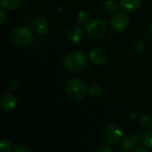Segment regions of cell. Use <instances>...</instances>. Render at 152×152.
<instances>
[{
  "instance_id": "cell-1",
  "label": "cell",
  "mask_w": 152,
  "mask_h": 152,
  "mask_svg": "<svg viewBox=\"0 0 152 152\" xmlns=\"http://www.w3.org/2000/svg\"><path fill=\"white\" fill-rule=\"evenodd\" d=\"M88 57L83 52H71L66 54L62 60L63 68L69 72H78L86 68Z\"/></svg>"
},
{
  "instance_id": "cell-2",
  "label": "cell",
  "mask_w": 152,
  "mask_h": 152,
  "mask_svg": "<svg viewBox=\"0 0 152 152\" xmlns=\"http://www.w3.org/2000/svg\"><path fill=\"white\" fill-rule=\"evenodd\" d=\"M65 91L68 98L72 102L83 101L88 92L85 83L77 77H72L67 81Z\"/></svg>"
},
{
  "instance_id": "cell-3",
  "label": "cell",
  "mask_w": 152,
  "mask_h": 152,
  "mask_svg": "<svg viewBox=\"0 0 152 152\" xmlns=\"http://www.w3.org/2000/svg\"><path fill=\"white\" fill-rule=\"evenodd\" d=\"M11 39L17 47L24 48L31 45L33 35L31 31L25 27H16L11 31Z\"/></svg>"
},
{
  "instance_id": "cell-4",
  "label": "cell",
  "mask_w": 152,
  "mask_h": 152,
  "mask_svg": "<svg viewBox=\"0 0 152 152\" xmlns=\"http://www.w3.org/2000/svg\"><path fill=\"white\" fill-rule=\"evenodd\" d=\"M85 27L87 35L93 38H101L104 37L108 30L107 23L101 19L90 20Z\"/></svg>"
},
{
  "instance_id": "cell-5",
  "label": "cell",
  "mask_w": 152,
  "mask_h": 152,
  "mask_svg": "<svg viewBox=\"0 0 152 152\" xmlns=\"http://www.w3.org/2000/svg\"><path fill=\"white\" fill-rule=\"evenodd\" d=\"M102 136L106 143L116 144L123 139L122 129L116 124H110L103 128Z\"/></svg>"
},
{
  "instance_id": "cell-6",
  "label": "cell",
  "mask_w": 152,
  "mask_h": 152,
  "mask_svg": "<svg viewBox=\"0 0 152 152\" xmlns=\"http://www.w3.org/2000/svg\"><path fill=\"white\" fill-rule=\"evenodd\" d=\"M130 19L128 15H126L125 12H116L110 20L111 29L117 33H122L124 32L129 26Z\"/></svg>"
},
{
  "instance_id": "cell-7",
  "label": "cell",
  "mask_w": 152,
  "mask_h": 152,
  "mask_svg": "<svg viewBox=\"0 0 152 152\" xmlns=\"http://www.w3.org/2000/svg\"><path fill=\"white\" fill-rule=\"evenodd\" d=\"M89 60L97 66H102L108 61V53L102 48H94L89 53Z\"/></svg>"
},
{
  "instance_id": "cell-8",
  "label": "cell",
  "mask_w": 152,
  "mask_h": 152,
  "mask_svg": "<svg viewBox=\"0 0 152 152\" xmlns=\"http://www.w3.org/2000/svg\"><path fill=\"white\" fill-rule=\"evenodd\" d=\"M17 104V99L12 93L4 94L0 101V107L3 111H11L12 110Z\"/></svg>"
},
{
  "instance_id": "cell-9",
  "label": "cell",
  "mask_w": 152,
  "mask_h": 152,
  "mask_svg": "<svg viewBox=\"0 0 152 152\" xmlns=\"http://www.w3.org/2000/svg\"><path fill=\"white\" fill-rule=\"evenodd\" d=\"M32 28H33V31L37 35L43 36V35L46 34V32L48 31V28H49L48 21L45 18H44L42 16H38L33 20Z\"/></svg>"
},
{
  "instance_id": "cell-10",
  "label": "cell",
  "mask_w": 152,
  "mask_h": 152,
  "mask_svg": "<svg viewBox=\"0 0 152 152\" xmlns=\"http://www.w3.org/2000/svg\"><path fill=\"white\" fill-rule=\"evenodd\" d=\"M140 141V137L138 134H129L124 137L121 140V145L120 148L123 151H131L134 147L137 146L138 142Z\"/></svg>"
},
{
  "instance_id": "cell-11",
  "label": "cell",
  "mask_w": 152,
  "mask_h": 152,
  "mask_svg": "<svg viewBox=\"0 0 152 152\" xmlns=\"http://www.w3.org/2000/svg\"><path fill=\"white\" fill-rule=\"evenodd\" d=\"M142 0H120V8L127 12H134L138 11L142 6Z\"/></svg>"
},
{
  "instance_id": "cell-12",
  "label": "cell",
  "mask_w": 152,
  "mask_h": 152,
  "mask_svg": "<svg viewBox=\"0 0 152 152\" xmlns=\"http://www.w3.org/2000/svg\"><path fill=\"white\" fill-rule=\"evenodd\" d=\"M83 37H84V32L77 26L72 27L68 32V39L69 42L73 44H77L81 42Z\"/></svg>"
},
{
  "instance_id": "cell-13",
  "label": "cell",
  "mask_w": 152,
  "mask_h": 152,
  "mask_svg": "<svg viewBox=\"0 0 152 152\" xmlns=\"http://www.w3.org/2000/svg\"><path fill=\"white\" fill-rule=\"evenodd\" d=\"M21 0H0V5L6 11H14L20 5Z\"/></svg>"
},
{
  "instance_id": "cell-14",
  "label": "cell",
  "mask_w": 152,
  "mask_h": 152,
  "mask_svg": "<svg viewBox=\"0 0 152 152\" xmlns=\"http://www.w3.org/2000/svg\"><path fill=\"white\" fill-rule=\"evenodd\" d=\"M140 141L144 147L152 150V130L143 133L140 137Z\"/></svg>"
},
{
  "instance_id": "cell-15",
  "label": "cell",
  "mask_w": 152,
  "mask_h": 152,
  "mask_svg": "<svg viewBox=\"0 0 152 152\" xmlns=\"http://www.w3.org/2000/svg\"><path fill=\"white\" fill-rule=\"evenodd\" d=\"M140 126L147 130L152 129V115H143L140 119Z\"/></svg>"
},
{
  "instance_id": "cell-16",
  "label": "cell",
  "mask_w": 152,
  "mask_h": 152,
  "mask_svg": "<svg viewBox=\"0 0 152 152\" xmlns=\"http://www.w3.org/2000/svg\"><path fill=\"white\" fill-rule=\"evenodd\" d=\"M102 92H103V90H102V86H100L98 84H93L88 88V94L92 97H99L102 95Z\"/></svg>"
},
{
  "instance_id": "cell-17",
  "label": "cell",
  "mask_w": 152,
  "mask_h": 152,
  "mask_svg": "<svg viewBox=\"0 0 152 152\" xmlns=\"http://www.w3.org/2000/svg\"><path fill=\"white\" fill-rule=\"evenodd\" d=\"M76 20H77V22L79 25H81V26H86V25L88 23V21H89V15H88L87 12H84V11H81V12H79L77 14Z\"/></svg>"
},
{
  "instance_id": "cell-18",
  "label": "cell",
  "mask_w": 152,
  "mask_h": 152,
  "mask_svg": "<svg viewBox=\"0 0 152 152\" xmlns=\"http://www.w3.org/2000/svg\"><path fill=\"white\" fill-rule=\"evenodd\" d=\"M118 4L116 0H107L104 4V9L108 12H113L118 10Z\"/></svg>"
},
{
  "instance_id": "cell-19",
  "label": "cell",
  "mask_w": 152,
  "mask_h": 152,
  "mask_svg": "<svg viewBox=\"0 0 152 152\" xmlns=\"http://www.w3.org/2000/svg\"><path fill=\"white\" fill-rule=\"evenodd\" d=\"M0 149L3 152H11L13 150V146L11 142L5 140L0 143Z\"/></svg>"
},
{
  "instance_id": "cell-20",
  "label": "cell",
  "mask_w": 152,
  "mask_h": 152,
  "mask_svg": "<svg viewBox=\"0 0 152 152\" xmlns=\"http://www.w3.org/2000/svg\"><path fill=\"white\" fill-rule=\"evenodd\" d=\"M18 86H19V82L17 79H11L7 85V86L10 90H16Z\"/></svg>"
},
{
  "instance_id": "cell-21",
  "label": "cell",
  "mask_w": 152,
  "mask_h": 152,
  "mask_svg": "<svg viewBox=\"0 0 152 152\" xmlns=\"http://www.w3.org/2000/svg\"><path fill=\"white\" fill-rule=\"evenodd\" d=\"M15 152H29L30 149L27 147L26 145H18L16 148H14Z\"/></svg>"
},
{
  "instance_id": "cell-22",
  "label": "cell",
  "mask_w": 152,
  "mask_h": 152,
  "mask_svg": "<svg viewBox=\"0 0 152 152\" xmlns=\"http://www.w3.org/2000/svg\"><path fill=\"white\" fill-rule=\"evenodd\" d=\"M144 47H145V43H144V41L142 40V39H139V40L137 41V43H136V50H137L138 52H142V51H143Z\"/></svg>"
},
{
  "instance_id": "cell-23",
  "label": "cell",
  "mask_w": 152,
  "mask_h": 152,
  "mask_svg": "<svg viewBox=\"0 0 152 152\" xmlns=\"http://www.w3.org/2000/svg\"><path fill=\"white\" fill-rule=\"evenodd\" d=\"M98 152H111L112 149L110 147H109V145H102L97 149Z\"/></svg>"
},
{
  "instance_id": "cell-24",
  "label": "cell",
  "mask_w": 152,
  "mask_h": 152,
  "mask_svg": "<svg viewBox=\"0 0 152 152\" xmlns=\"http://www.w3.org/2000/svg\"><path fill=\"white\" fill-rule=\"evenodd\" d=\"M131 152H147V148L146 147H142V146H136V147H134Z\"/></svg>"
},
{
  "instance_id": "cell-25",
  "label": "cell",
  "mask_w": 152,
  "mask_h": 152,
  "mask_svg": "<svg viewBox=\"0 0 152 152\" xmlns=\"http://www.w3.org/2000/svg\"><path fill=\"white\" fill-rule=\"evenodd\" d=\"M0 15H1V20H0V23L3 24L6 19V15H5V12H4V8H1L0 9Z\"/></svg>"
},
{
  "instance_id": "cell-26",
  "label": "cell",
  "mask_w": 152,
  "mask_h": 152,
  "mask_svg": "<svg viewBox=\"0 0 152 152\" xmlns=\"http://www.w3.org/2000/svg\"><path fill=\"white\" fill-rule=\"evenodd\" d=\"M148 33H149V35H151L152 37V22L150 24V26H149V28H148Z\"/></svg>"
}]
</instances>
